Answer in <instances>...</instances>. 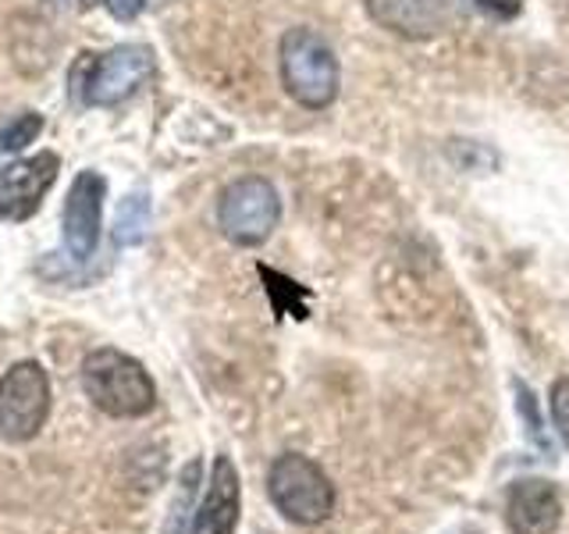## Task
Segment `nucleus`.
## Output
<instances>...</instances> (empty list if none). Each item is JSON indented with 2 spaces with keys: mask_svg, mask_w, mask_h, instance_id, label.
<instances>
[{
  "mask_svg": "<svg viewBox=\"0 0 569 534\" xmlns=\"http://www.w3.org/2000/svg\"><path fill=\"white\" fill-rule=\"evenodd\" d=\"M103 4H107V11L118 18V22H132L147 0H103Z\"/></svg>",
  "mask_w": 569,
  "mask_h": 534,
  "instance_id": "dca6fc26",
  "label": "nucleus"
},
{
  "mask_svg": "<svg viewBox=\"0 0 569 534\" xmlns=\"http://www.w3.org/2000/svg\"><path fill=\"white\" fill-rule=\"evenodd\" d=\"M506 524L512 534H556L562 524V495L545 477H520L506 492Z\"/></svg>",
  "mask_w": 569,
  "mask_h": 534,
  "instance_id": "1a4fd4ad",
  "label": "nucleus"
},
{
  "mask_svg": "<svg viewBox=\"0 0 569 534\" xmlns=\"http://www.w3.org/2000/svg\"><path fill=\"white\" fill-rule=\"evenodd\" d=\"M82 388L107 417H147L157 403V388L147 367L111 346L93 349L82 360Z\"/></svg>",
  "mask_w": 569,
  "mask_h": 534,
  "instance_id": "f257e3e1",
  "label": "nucleus"
},
{
  "mask_svg": "<svg viewBox=\"0 0 569 534\" xmlns=\"http://www.w3.org/2000/svg\"><path fill=\"white\" fill-rule=\"evenodd\" d=\"M196 474H200V463H189V471L182 474V492H178L174 506H171V516H168V527L164 534H182V524H186V510H189V498L196 492Z\"/></svg>",
  "mask_w": 569,
  "mask_h": 534,
  "instance_id": "4468645a",
  "label": "nucleus"
},
{
  "mask_svg": "<svg viewBox=\"0 0 569 534\" xmlns=\"http://www.w3.org/2000/svg\"><path fill=\"white\" fill-rule=\"evenodd\" d=\"M107 182L100 171H79L64 200V246L76 260H89L100 243Z\"/></svg>",
  "mask_w": 569,
  "mask_h": 534,
  "instance_id": "6e6552de",
  "label": "nucleus"
},
{
  "mask_svg": "<svg viewBox=\"0 0 569 534\" xmlns=\"http://www.w3.org/2000/svg\"><path fill=\"white\" fill-rule=\"evenodd\" d=\"M242 513V481L236 463L228 456H218L210 467L207 492L200 506L192 513V531L189 534H236Z\"/></svg>",
  "mask_w": 569,
  "mask_h": 534,
  "instance_id": "9d476101",
  "label": "nucleus"
},
{
  "mask_svg": "<svg viewBox=\"0 0 569 534\" xmlns=\"http://www.w3.org/2000/svg\"><path fill=\"white\" fill-rule=\"evenodd\" d=\"M452 534H480V531H470V527H462V531H452Z\"/></svg>",
  "mask_w": 569,
  "mask_h": 534,
  "instance_id": "a211bd4d",
  "label": "nucleus"
},
{
  "mask_svg": "<svg viewBox=\"0 0 569 534\" xmlns=\"http://www.w3.org/2000/svg\"><path fill=\"white\" fill-rule=\"evenodd\" d=\"M150 76H153V53L139 43H124L100 53V58H86L76 68V89L82 103L114 107L121 100H129Z\"/></svg>",
  "mask_w": 569,
  "mask_h": 534,
  "instance_id": "39448f33",
  "label": "nucleus"
},
{
  "mask_svg": "<svg viewBox=\"0 0 569 534\" xmlns=\"http://www.w3.org/2000/svg\"><path fill=\"white\" fill-rule=\"evenodd\" d=\"M267 492H271V503L278 506L284 521L302 527L325 524L335 513V498H338L331 477L302 453H284L271 463Z\"/></svg>",
  "mask_w": 569,
  "mask_h": 534,
  "instance_id": "7ed1b4c3",
  "label": "nucleus"
},
{
  "mask_svg": "<svg viewBox=\"0 0 569 534\" xmlns=\"http://www.w3.org/2000/svg\"><path fill=\"white\" fill-rule=\"evenodd\" d=\"M278 65H281V82L289 89V97L310 111L331 107L342 86V68L331 43L313 29H289L281 36L278 47Z\"/></svg>",
  "mask_w": 569,
  "mask_h": 534,
  "instance_id": "f03ea898",
  "label": "nucleus"
},
{
  "mask_svg": "<svg viewBox=\"0 0 569 534\" xmlns=\"http://www.w3.org/2000/svg\"><path fill=\"white\" fill-rule=\"evenodd\" d=\"M40 132H43L40 115H18L14 121H8L4 129H0V165H4L8 157L22 154L29 142H36Z\"/></svg>",
  "mask_w": 569,
  "mask_h": 534,
  "instance_id": "ddd939ff",
  "label": "nucleus"
},
{
  "mask_svg": "<svg viewBox=\"0 0 569 534\" xmlns=\"http://www.w3.org/2000/svg\"><path fill=\"white\" fill-rule=\"evenodd\" d=\"M548 406H551V424H556L559 438L566 442V449H569V378H559L556 385H551Z\"/></svg>",
  "mask_w": 569,
  "mask_h": 534,
  "instance_id": "2eb2a0df",
  "label": "nucleus"
},
{
  "mask_svg": "<svg viewBox=\"0 0 569 534\" xmlns=\"http://www.w3.org/2000/svg\"><path fill=\"white\" fill-rule=\"evenodd\" d=\"M58 154H36L26 160H14V165L0 171V218L29 221L40 210L50 186L58 182Z\"/></svg>",
  "mask_w": 569,
  "mask_h": 534,
  "instance_id": "0eeeda50",
  "label": "nucleus"
},
{
  "mask_svg": "<svg viewBox=\"0 0 569 534\" xmlns=\"http://www.w3.org/2000/svg\"><path fill=\"white\" fill-rule=\"evenodd\" d=\"M281 221V196L260 175L236 178L218 204V225L236 246H260Z\"/></svg>",
  "mask_w": 569,
  "mask_h": 534,
  "instance_id": "20e7f679",
  "label": "nucleus"
},
{
  "mask_svg": "<svg viewBox=\"0 0 569 534\" xmlns=\"http://www.w3.org/2000/svg\"><path fill=\"white\" fill-rule=\"evenodd\" d=\"M50 417V378L36 360L14 364L0 378V438L29 442Z\"/></svg>",
  "mask_w": 569,
  "mask_h": 534,
  "instance_id": "423d86ee",
  "label": "nucleus"
},
{
  "mask_svg": "<svg viewBox=\"0 0 569 534\" xmlns=\"http://www.w3.org/2000/svg\"><path fill=\"white\" fill-rule=\"evenodd\" d=\"M147 225H150V200L142 192H136L118 210V231H114V239L121 246H132V243H139L142 236H147Z\"/></svg>",
  "mask_w": 569,
  "mask_h": 534,
  "instance_id": "f8f14e48",
  "label": "nucleus"
},
{
  "mask_svg": "<svg viewBox=\"0 0 569 534\" xmlns=\"http://www.w3.org/2000/svg\"><path fill=\"white\" fill-rule=\"evenodd\" d=\"M370 11L381 18L385 26L399 32H435L438 26V0H370Z\"/></svg>",
  "mask_w": 569,
  "mask_h": 534,
  "instance_id": "9b49d317",
  "label": "nucleus"
},
{
  "mask_svg": "<svg viewBox=\"0 0 569 534\" xmlns=\"http://www.w3.org/2000/svg\"><path fill=\"white\" fill-rule=\"evenodd\" d=\"M480 8L498 14V18H512L516 11H520V0H477Z\"/></svg>",
  "mask_w": 569,
  "mask_h": 534,
  "instance_id": "f3484780",
  "label": "nucleus"
}]
</instances>
